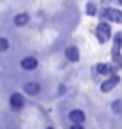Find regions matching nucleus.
<instances>
[{
	"mask_svg": "<svg viewBox=\"0 0 122 129\" xmlns=\"http://www.w3.org/2000/svg\"><path fill=\"white\" fill-rule=\"evenodd\" d=\"M23 106V97L20 93H13L11 95V108L13 109H20Z\"/></svg>",
	"mask_w": 122,
	"mask_h": 129,
	"instance_id": "nucleus-3",
	"label": "nucleus"
},
{
	"mask_svg": "<svg viewBox=\"0 0 122 129\" xmlns=\"http://www.w3.org/2000/svg\"><path fill=\"white\" fill-rule=\"evenodd\" d=\"M70 129H84V127H83V125H81V124H74V125H72V127H70Z\"/></svg>",
	"mask_w": 122,
	"mask_h": 129,
	"instance_id": "nucleus-14",
	"label": "nucleus"
},
{
	"mask_svg": "<svg viewBox=\"0 0 122 129\" xmlns=\"http://www.w3.org/2000/svg\"><path fill=\"white\" fill-rule=\"evenodd\" d=\"M29 22V14H25V13H22V14H16V18H14V23H16V25H25Z\"/></svg>",
	"mask_w": 122,
	"mask_h": 129,
	"instance_id": "nucleus-9",
	"label": "nucleus"
},
{
	"mask_svg": "<svg viewBox=\"0 0 122 129\" xmlns=\"http://www.w3.org/2000/svg\"><path fill=\"white\" fill-rule=\"evenodd\" d=\"M70 120H72V124H83L84 122V113L83 111H79V109H74V111H70Z\"/></svg>",
	"mask_w": 122,
	"mask_h": 129,
	"instance_id": "nucleus-2",
	"label": "nucleus"
},
{
	"mask_svg": "<svg viewBox=\"0 0 122 129\" xmlns=\"http://www.w3.org/2000/svg\"><path fill=\"white\" fill-rule=\"evenodd\" d=\"M104 16H108V18H111L113 22H122V11H115V9H106L104 11Z\"/></svg>",
	"mask_w": 122,
	"mask_h": 129,
	"instance_id": "nucleus-5",
	"label": "nucleus"
},
{
	"mask_svg": "<svg viewBox=\"0 0 122 129\" xmlns=\"http://www.w3.org/2000/svg\"><path fill=\"white\" fill-rule=\"evenodd\" d=\"M36 67H38L36 57H23L22 59V68L23 70H34Z\"/></svg>",
	"mask_w": 122,
	"mask_h": 129,
	"instance_id": "nucleus-1",
	"label": "nucleus"
},
{
	"mask_svg": "<svg viewBox=\"0 0 122 129\" xmlns=\"http://www.w3.org/2000/svg\"><path fill=\"white\" fill-rule=\"evenodd\" d=\"M23 88H25V91H27L29 95H36V93L40 91V86H38L36 83H27Z\"/></svg>",
	"mask_w": 122,
	"mask_h": 129,
	"instance_id": "nucleus-8",
	"label": "nucleus"
},
{
	"mask_svg": "<svg viewBox=\"0 0 122 129\" xmlns=\"http://www.w3.org/2000/svg\"><path fill=\"white\" fill-rule=\"evenodd\" d=\"M86 13H88L90 16H94V14H95V6H94V4H88V6H86Z\"/></svg>",
	"mask_w": 122,
	"mask_h": 129,
	"instance_id": "nucleus-13",
	"label": "nucleus"
},
{
	"mask_svg": "<svg viewBox=\"0 0 122 129\" xmlns=\"http://www.w3.org/2000/svg\"><path fill=\"white\" fill-rule=\"evenodd\" d=\"M118 2H120V4H122V0H118Z\"/></svg>",
	"mask_w": 122,
	"mask_h": 129,
	"instance_id": "nucleus-15",
	"label": "nucleus"
},
{
	"mask_svg": "<svg viewBox=\"0 0 122 129\" xmlns=\"http://www.w3.org/2000/svg\"><path fill=\"white\" fill-rule=\"evenodd\" d=\"M65 54H67V57H68L70 61H79V50H77L75 47H68Z\"/></svg>",
	"mask_w": 122,
	"mask_h": 129,
	"instance_id": "nucleus-7",
	"label": "nucleus"
},
{
	"mask_svg": "<svg viewBox=\"0 0 122 129\" xmlns=\"http://www.w3.org/2000/svg\"><path fill=\"white\" fill-rule=\"evenodd\" d=\"M7 50V40L6 38H0V52Z\"/></svg>",
	"mask_w": 122,
	"mask_h": 129,
	"instance_id": "nucleus-12",
	"label": "nucleus"
},
{
	"mask_svg": "<svg viewBox=\"0 0 122 129\" xmlns=\"http://www.w3.org/2000/svg\"><path fill=\"white\" fill-rule=\"evenodd\" d=\"M117 83H118V77H111L110 81H106V83L101 84V90H102V91H111Z\"/></svg>",
	"mask_w": 122,
	"mask_h": 129,
	"instance_id": "nucleus-6",
	"label": "nucleus"
},
{
	"mask_svg": "<svg viewBox=\"0 0 122 129\" xmlns=\"http://www.w3.org/2000/svg\"><path fill=\"white\" fill-rule=\"evenodd\" d=\"M97 72L102 74V75H106V74H110V67H108V64H99V67H97Z\"/></svg>",
	"mask_w": 122,
	"mask_h": 129,
	"instance_id": "nucleus-10",
	"label": "nucleus"
},
{
	"mask_svg": "<svg viewBox=\"0 0 122 129\" xmlns=\"http://www.w3.org/2000/svg\"><path fill=\"white\" fill-rule=\"evenodd\" d=\"M49 129H52V127H49Z\"/></svg>",
	"mask_w": 122,
	"mask_h": 129,
	"instance_id": "nucleus-16",
	"label": "nucleus"
},
{
	"mask_svg": "<svg viewBox=\"0 0 122 129\" xmlns=\"http://www.w3.org/2000/svg\"><path fill=\"white\" fill-rule=\"evenodd\" d=\"M97 32H99V40H101V41H106V40H108V36H110V27L106 25V23H99Z\"/></svg>",
	"mask_w": 122,
	"mask_h": 129,
	"instance_id": "nucleus-4",
	"label": "nucleus"
},
{
	"mask_svg": "<svg viewBox=\"0 0 122 129\" xmlns=\"http://www.w3.org/2000/svg\"><path fill=\"white\" fill-rule=\"evenodd\" d=\"M113 111L122 113V101H115V102H113Z\"/></svg>",
	"mask_w": 122,
	"mask_h": 129,
	"instance_id": "nucleus-11",
	"label": "nucleus"
}]
</instances>
